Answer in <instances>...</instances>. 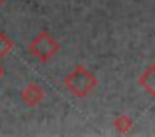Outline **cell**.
Listing matches in <instances>:
<instances>
[{
  "mask_svg": "<svg viewBox=\"0 0 155 137\" xmlns=\"http://www.w3.org/2000/svg\"><path fill=\"white\" fill-rule=\"evenodd\" d=\"M67 90L78 99H85L97 87V77L84 65H77L64 80Z\"/></svg>",
  "mask_w": 155,
  "mask_h": 137,
  "instance_id": "1",
  "label": "cell"
},
{
  "mask_svg": "<svg viewBox=\"0 0 155 137\" xmlns=\"http://www.w3.org/2000/svg\"><path fill=\"white\" fill-rule=\"evenodd\" d=\"M58 50H60L58 42L47 32V30H42L40 33H37V37H35L30 42V45H28V52H30L37 60H40V62H44V63L48 62Z\"/></svg>",
  "mask_w": 155,
  "mask_h": 137,
  "instance_id": "2",
  "label": "cell"
},
{
  "mask_svg": "<svg viewBox=\"0 0 155 137\" xmlns=\"http://www.w3.org/2000/svg\"><path fill=\"white\" fill-rule=\"evenodd\" d=\"M20 99H22V102H24L25 105H28V107H37L38 104L44 102V99H45V90L42 89L38 84L30 82V84H27V85L22 89Z\"/></svg>",
  "mask_w": 155,
  "mask_h": 137,
  "instance_id": "3",
  "label": "cell"
},
{
  "mask_svg": "<svg viewBox=\"0 0 155 137\" xmlns=\"http://www.w3.org/2000/svg\"><path fill=\"white\" fill-rule=\"evenodd\" d=\"M138 85H140L148 95L155 97V63H150V65L142 72V75L138 77Z\"/></svg>",
  "mask_w": 155,
  "mask_h": 137,
  "instance_id": "4",
  "label": "cell"
},
{
  "mask_svg": "<svg viewBox=\"0 0 155 137\" xmlns=\"http://www.w3.org/2000/svg\"><path fill=\"white\" fill-rule=\"evenodd\" d=\"M114 127L118 134H127L128 130L134 127V120H132V117L127 115V114H120V115H117L114 119Z\"/></svg>",
  "mask_w": 155,
  "mask_h": 137,
  "instance_id": "5",
  "label": "cell"
},
{
  "mask_svg": "<svg viewBox=\"0 0 155 137\" xmlns=\"http://www.w3.org/2000/svg\"><path fill=\"white\" fill-rule=\"evenodd\" d=\"M14 47V42L10 40V37L5 35L4 32H0V59H4Z\"/></svg>",
  "mask_w": 155,
  "mask_h": 137,
  "instance_id": "6",
  "label": "cell"
},
{
  "mask_svg": "<svg viewBox=\"0 0 155 137\" xmlns=\"http://www.w3.org/2000/svg\"><path fill=\"white\" fill-rule=\"evenodd\" d=\"M4 72H5V69H4V65H2V63H0V77L4 75Z\"/></svg>",
  "mask_w": 155,
  "mask_h": 137,
  "instance_id": "7",
  "label": "cell"
},
{
  "mask_svg": "<svg viewBox=\"0 0 155 137\" xmlns=\"http://www.w3.org/2000/svg\"><path fill=\"white\" fill-rule=\"evenodd\" d=\"M2 2H5V0H0V3H2Z\"/></svg>",
  "mask_w": 155,
  "mask_h": 137,
  "instance_id": "8",
  "label": "cell"
}]
</instances>
